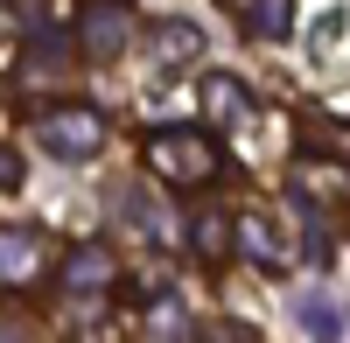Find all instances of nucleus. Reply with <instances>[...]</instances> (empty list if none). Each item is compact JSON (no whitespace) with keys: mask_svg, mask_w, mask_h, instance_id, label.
<instances>
[{"mask_svg":"<svg viewBox=\"0 0 350 343\" xmlns=\"http://www.w3.org/2000/svg\"><path fill=\"white\" fill-rule=\"evenodd\" d=\"M148 161L161 168V182H175V189H203V182H217V176H239V168L217 154V140L196 133V126L148 133Z\"/></svg>","mask_w":350,"mask_h":343,"instance_id":"obj_1","label":"nucleus"},{"mask_svg":"<svg viewBox=\"0 0 350 343\" xmlns=\"http://www.w3.org/2000/svg\"><path fill=\"white\" fill-rule=\"evenodd\" d=\"M36 140H42V154L56 161H92L105 148V112L98 105H56L36 120Z\"/></svg>","mask_w":350,"mask_h":343,"instance_id":"obj_2","label":"nucleus"},{"mask_svg":"<svg viewBox=\"0 0 350 343\" xmlns=\"http://www.w3.org/2000/svg\"><path fill=\"white\" fill-rule=\"evenodd\" d=\"M126 36H133V0H77V49L92 64L120 56Z\"/></svg>","mask_w":350,"mask_h":343,"instance_id":"obj_3","label":"nucleus"},{"mask_svg":"<svg viewBox=\"0 0 350 343\" xmlns=\"http://www.w3.org/2000/svg\"><path fill=\"white\" fill-rule=\"evenodd\" d=\"M21 64L36 77H64L70 70V36L56 21H28V42H21Z\"/></svg>","mask_w":350,"mask_h":343,"instance_id":"obj_4","label":"nucleus"},{"mask_svg":"<svg viewBox=\"0 0 350 343\" xmlns=\"http://www.w3.org/2000/svg\"><path fill=\"white\" fill-rule=\"evenodd\" d=\"M64 288H77V294H92V288H112V245H98V238H84L70 260H64Z\"/></svg>","mask_w":350,"mask_h":343,"instance_id":"obj_5","label":"nucleus"},{"mask_svg":"<svg viewBox=\"0 0 350 343\" xmlns=\"http://www.w3.org/2000/svg\"><path fill=\"white\" fill-rule=\"evenodd\" d=\"M245 112H252V92H245V84L239 77H203V120H217V126H239L245 120Z\"/></svg>","mask_w":350,"mask_h":343,"instance_id":"obj_6","label":"nucleus"},{"mask_svg":"<svg viewBox=\"0 0 350 343\" xmlns=\"http://www.w3.org/2000/svg\"><path fill=\"white\" fill-rule=\"evenodd\" d=\"M245 36L287 42V36H295V0H245Z\"/></svg>","mask_w":350,"mask_h":343,"instance_id":"obj_7","label":"nucleus"},{"mask_svg":"<svg viewBox=\"0 0 350 343\" xmlns=\"http://www.w3.org/2000/svg\"><path fill=\"white\" fill-rule=\"evenodd\" d=\"M239 252H245V260H259V266H267V273H273V266L287 260V238L273 232V224H267V217H245V224H239Z\"/></svg>","mask_w":350,"mask_h":343,"instance_id":"obj_8","label":"nucleus"},{"mask_svg":"<svg viewBox=\"0 0 350 343\" xmlns=\"http://www.w3.org/2000/svg\"><path fill=\"white\" fill-rule=\"evenodd\" d=\"M28 273H36V238L0 232V280H28Z\"/></svg>","mask_w":350,"mask_h":343,"instance_id":"obj_9","label":"nucleus"},{"mask_svg":"<svg viewBox=\"0 0 350 343\" xmlns=\"http://www.w3.org/2000/svg\"><path fill=\"white\" fill-rule=\"evenodd\" d=\"M196 49H203L196 21H161V56H196Z\"/></svg>","mask_w":350,"mask_h":343,"instance_id":"obj_10","label":"nucleus"},{"mask_svg":"<svg viewBox=\"0 0 350 343\" xmlns=\"http://www.w3.org/2000/svg\"><path fill=\"white\" fill-rule=\"evenodd\" d=\"M224 245H231V232H224V217H217V210H203V217H196V252H203V260H217Z\"/></svg>","mask_w":350,"mask_h":343,"instance_id":"obj_11","label":"nucleus"},{"mask_svg":"<svg viewBox=\"0 0 350 343\" xmlns=\"http://www.w3.org/2000/svg\"><path fill=\"white\" fill-rule=\"evenodd\" d=\"M301 323H308L315 336H336V308H329L323 294H301Z\"/></svg>","mask_w":350,"mask_h":343,"instance_id":"obj_12","label":"nucleus"},{"mask_svg":"<svg viewBox=\"0 0 350 343\" xmlns=\"http://www.w3.org/2000/svg\"><path fill=\"white\" fill-rule=\"evenodd\" d=\"M14 182H21V154L0 148V189H14Z\"/></svg>","mask_w":350,"mask_h":343,"instance_id":"obj_13","label":"nucleus"},{"mask_svg":"<svg viewBox=\"0 0 350 343\" xmlns=\"http://www.w3.org/2000/svg\"><path fill=\"white\" fill-rule=\"evenodd\" d=\"M0 343H8V336H0Z\"/></svg>","mask_w":350,"mask_h":343,"instance_id":"obj_14","label":"nucleus"}]
</instances>
